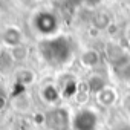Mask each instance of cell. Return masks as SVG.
Masks as SVG:
<instances>
[{
  "instance_id": "cell-2",
  "label": "cell",
  "mask_w": 130,
  "mask_h": 130,
  "mask_svg": "<svg viewBox=\"0 0 130 130\" xmlns=\"http://www.w3.org/2000/svg\"><path fill=\"white\" fill-rule=\"evenodd\" d=\"M77 130H95L96 127V116L89 110H81L74 121Z\"/></svg>"
},
{
  "instance_id": "cell-1",
  "label": "cell",
  "mask_w": 130,
  "mask_h": 130,
  "mask_svg": "<svg viewBox=\"0 0 130 130\" xmlns=\"http://www.w3.org/2000/svg\"><path fill=\"white\" fill-rule=\"evenodd\" d=\"M46 121H47V125L51 130H68L69 128V116L61 109L51 112Z\"/></svg>"
}]
</instances>
